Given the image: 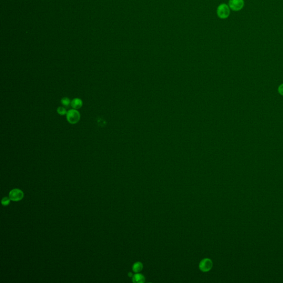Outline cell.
<instances>
[{
	"instance_id": "52a82bcc",
	"label": "cell",
	"mask_w": 283,
	"mask_h": 283,
	"mask_svg": "<svg viewBox=\"0 0 283 283\" xmlns=\"http://www.w3.org/2000/svg\"><path fill=\"white\" fill-rule=\"evenodd\" d=\"M132 281L134 283H143L145 281V277L144 275L137 273L133 276Z\"/></svg>"
},
{
	"instance_id": "7a4b0ae2",
	"label": "cell",
	"mask_w": 283,
	"mask_h": 283,
	"mask_svg": "<svg viewBox=\"0 0 283 283\" xmlns=\"http://www.w3.org/2000/svg\"><path fill=\"white\" fill-rule=\"evenodd\" d=\"M66 119L70 124H77L80 121V113L75 109L70 110L66 113Z\"/></svg>"
},
{
	"instance_id": "8992f818",
	"label": "cell",
	"mask_w": 283,
	"mask_h": 283,
	"mask_svg": "<svg viewBox=\"0 0 283 283\" xmlns=\"http://www.w3.org/2000/svg\"><path fill=\"white\" fill-rule=\"evenodd\" d=\"M83 106V101L82 100L79 98H75L73 99L71 103V106L74 109L77 110L79 109Z\"/></svg>"
},
{
	"instance_id": "8fae6325",
	"label": "cell",
	"mask_w": 283,
	"mask_h": 283,
	"mask_svg": "<svg viewBox=\"0 0 283 283\" xmlns=\"http://www.w3.org/2000/svg\"><path fill=\"white\" fill-rule=\"evenodd\" d=\"M10 200L11 199L10 198H8L7 197H5V198H3L2 201H1L2 204L3 206L8 205V204L10 202Z\"/></svg>"
},
{
	"instance_id": "5b68a950",
	"label": "cell",
	"mask_w": 283,
	"mask_h": 283,
	"mask_svg": "<svg viewBox=\"0 0 283 283\" xmlns=\"http://www.w3.org/2000/svg\"><path fill=\"white\" fill-rule=\"evenodd\" d=\"M212 267V261L210 259L205 258L200 261L199 264L200 269L203 272H209Z\"/></svg>"
},
{
	"instance_id": "6da1fadb",
	"label": "cell",
	"mask_w": 283,
	"mask_h": 283,
	"mask_svg": "<svg viewBox=\"0 0 283 283\" xmlns=\"http://www.w3.org/2000/svg\"><path fill=\"white\" fill-rule=\"evenodd\" d=\"M217 14L220 19L227 18L230 14V8L229 6L226 3L220 5L217 8Z\"/></svg>"
},
{
	"instance_id": "277c9868",
	"label": "cell",
	"mask_w": 283,
	"mask_h": 283,
	"mask_svg": "<svg viewBox=\"0 0 283 283\" xmlns=\"http://www.w3.org/2000/svg\"><path fill=\"white\" fill-rule=\"evenodd\" d=\"M24 196V194L22 191L18 189H14L12 190L9 193V198L11 200L14 201H18L22 200Z\"/></svg>"
},
{
	"instance_id": "ba28073f",
	"label": "cell",
	"mask_w": 283,
	"mask_h": 283,
	"mask_svg": "<svg viewBox=\"0 0 283 283\" xmlns=\"http://www.w3.org/2000/svg\"><path fill=\"white\" fill-rule=\"evenodd\" d=\"M143 267L142 263L141 262L138 261L133 264V267H132V269L133 270V272L137 273L140 272L143 269Z\"/></svg>"
},
{
	"instance_id": "3957f363",
	"label": "cell",
	"mask_w": 283,
	"mask_h": 283,
	"mask_svg": "<svg viewBox=\"0 0 283 283\" xmlns=\"http://www.w3.org/2000/svg\"><path fill=\"white\" fill-rule=\"evenodd\" d=\"M228 6L230 9L234 11H239L243 8L245 6L244 0H230Z\"/></svg>"
},
{
	"instance_id": "7c38bea8",
	"label": "cell",
	"mask_w": 283,
	"mask_h": 283,
	"mask_svg": "<svg viewBox=\"0 0 283 283\" xmlns=\"http://www.w3.org/2000/svg\"><path fill=\"white\" fill-rule=\"evenodd\" d=\"M279 93H280L281 95H283V84L279 86Z\"/></svg>"
},
{
	"instance_id": "30bf717a",
	"label": "cell",
	"mask_w": 283,
	"mask_h": 283,
	"mask_svg": "<svg viewBox=\"0 0 283 283\" xmlns=\"http://www.w3.org/2000/svg\"><path fill=\"white\" fill-rule=\"evenodd\" d=\"M57 112L61 115H65L67 113V111L65 107H59L57 109Z\"/></svg>"
},
{
	"instance_id": "9c48e42d",
	"label": "cell",
	"mask_w": 283,
	"mask_h": 283,
	"mask_svg": "<svg viewBox=\"0 0 283 283\" xmlns=\"http://www.w3.org/2000/svg\"><path fill=\"white\" fill-rule=\"evenodd\" d=\"M61 102L62 104L63 105L64 107H66V108L70 107L71 106V103H72L68 97H64V98L61 99Z\"/></svg>"
}]
</instances>
